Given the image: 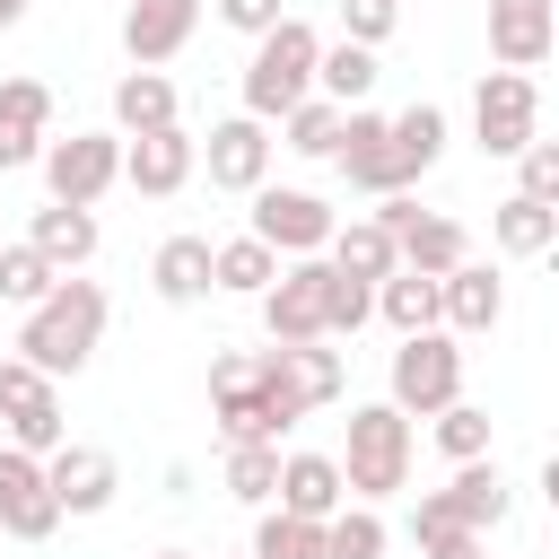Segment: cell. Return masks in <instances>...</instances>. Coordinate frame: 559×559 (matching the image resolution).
I'll return each instance as SVG.
<instances>
[{
  "instance_id": "obj_1",
  "label": "cell",
  "mask_w": 559,
  "mask_h": 559,
  "mask_svg": "<svg viewBox=\"0 0 559 559\" xmlns=\"http://www.w3.org/2000/svg\"><path fill=\"white\" fill-rule=\"evenodd\" d=\"M210 411H218V437H227V445H280V437L306 419L280 349H227V358L210 367Z\"/></svg>"
},
{
  "instance_id": "obj_2",
  "label": "cell",
  "mask_w": 559,
  "mask_h": 559,
  "mask_svg": "<svg viewBox=\"0 0 559 559\" xmlns=\"http://www.w3.org/2000/svg\"><path fill=\"white\" fill-rule=\"evenodd\" d=\"M96 341H105V288L96 280H52V297L44 306H26V323H17V349L9 358H26L44 384H61V376H79L87 358H96Z\"/></svg>"
},
{
  "instance_id": "obj_3",
  "label": "cell",
  "mask_w": 559,
  "mask_h": 559,
  "mask_svg": "<svg viewBox=\"0 0 559 559\" xmlns=\"http://www.w3.org/2000/svg\"><path fill=\"white\" fill-rule=\"evenodd\" d=\"M349 507H384L393 489H411V419L393 402H358L349 411V445L332 454Z\"/></svg>"
},
{
  "instance_id": "obj_4",
  "label": "cell",
  "mask_w": 559,
  "mask_h": 559,
  "mask_svg": "<svg viewBox=\"0 0 559 559\" xmlns=\"http://www.w3.org/2000/svg\"><path fill=\"white\" fill-rule=\"evenodd\" d=\"M314 52H323V35H314L306 17H280L271 35H253V61H245V114H253V122H280L288 105H306V96H314Z\"/></svg>"
},
{
  "instance_id": "obj_5",
  "label": "cell",
  "mask_w": 559,
  "mask_h": 559,
  "mask_svg": "<svg viewBox=\"0 0 559 559\" xmlns=\"http://www.w3.org/2000/svg\"><path fill=\"white\" fill-rule=\"evenodd\" d=\"M507 507H515V489H507V472H498L489 454H480V463H454V480L428 489V498L411 507V542H428V533H445V524H463V533H498Z\"/></svg>"
},
{
  "instance_id": "obj_6",
  "label": "cell",
  "mask_w": 559,
  "mask_h": 559,
  "mask_svg": "<svg viewBox=\"0 0 559 559\" xmlns=\"http://www.w3.org/2000/svg\"><path fill=\"white\" fill-rule=\"evenodd\" d=\"M44 183L61 210H96L114 183H122V131H70V140H44Z\"/></svg>"
},
{
  "instance_id": "obj_7",
  "label": "cell",
  "mask_w": 559,
  "mask_h": 559,
  "mask_svg": "<svg viewBox=\"0 0 559 559\" xmlns=\"http://www.w3.org/2000/svg\"><path fill=\"white\" fill-rule=\"evenodd\" d=\"M402 419L419 411V419H437L445 402H463V349H454V332H411L402 349H393V393H384Z\"/></svg>"
},
{
  "instance_id": "obj_8",
  "label": "cell",
  "mask_w": 559,
  "mask_h": 559,
  "mask_svg": "<svg viewBox=\"0 0 559 559\" xmlns=\"http://www.w3.org/2000/svg\"><path fill=\"white\" fill-rule=\"evenodd\" d=\"M472 140L489 157H515L524 140H542V87L524 70H480V87H472Z\"/></svg>"
},
{
  "instance_id": "obj_9",
  "label": "cell",
  "mask_w": 559,
  "mask_h": 559,
  "mask_svg": "<svg viewBox=\"0 0 559 559\" xmlns=\"http://www.w3.org/2000/svg\"><path fill=\"white\" fill-rule=\"evenodd\" d=\"M332 210L314 201V192H297V183H253V227L245 236H262L280 262H306V253H323L332 245Z\"/></svg>"
},
{
  "instance_id": "obj_10",
  "label": "cell",
  "mask_w": 559,
  "mask_h": 559,
  "mask_svg": "<svg viewBox=\"0 0 559 559\" xmlns=\"http://www.w3.org/2000/svg\"><path fill=\"white\" fill-rule=\"evenodd\" d=\"M323 253H306V262H280V280L253 297L262 306V332H271V349H297V341H323Z\"/></svg>"
},
{
  "instance_id": "obj_11",
  "label": "cell",
  "mask_w": 559,
  "mask_h": 559,
  "mask_svg": "<svg viewBox=\"0 0 559 559\" xmlns=\"http://www.w3.org/2000/svg\"><path fill=\"white\" fill-rule=\"evenodd\" d=\"M341 175L358 183V192H376V201H393V192H411L419 175L402 166V148H393V131H384V114H367V105H349L341 114Z\"/></svg>"
},
{
  "instance_id": "obj_12",
  "label": "cell",
  "mask_w": 559,
  "mask_h": 559,
  "mask_svg": "<svg viewBox=\"0 0 559 559\" xmlns=\"http://www.w3.org/2000/svg\"><path fill=\"white\" fill-rule=\"evenodd\" d=\"M192 157L210 166V183H218V192H253V183L271 175V122L227 114V122H210V140H192Z\"/></svg>"
},
{
  "instance_id": "obj_13",
  "label": "cell",
  "mask_w": 559,
  "mask_h": 559,
  "mask_svg": "<svg viewBox=\"0 0 559 559\" xmlns=\"http://www.w3.org/2000/svg\"><path fill=\"white\" fill-rule=\"evenodd\" d=\"M0 533L9 542H52L61 533V507L44 489V463L17 454V445H0Z\"/></svg>"
},
{
  "instance_id": "obj_14",
  "label": "cell",
  "mask_w": 559,
  "mask_h": 559,
  "mask_svg": "<svg viewBox=\"0 0 559 559\" xmlns=\"http://www.w3.org/2000/svg\"><path fill=\"white\" fill-rule=\"evenodd\" d=\"M550 44H559V0H489V52H498V70H542L550 61Z\"/></svg>"
},
{
  "instance_id": "obj_15",
  "label": "cell",
  "mask_w": 559,
  "mask_h": 559,
  "mask_svg": "<svg viewBox=\"0 0 559 559\" xmlns=\"http://www.w3.org/2000/svg\"><path fill=\"white\" fill-rule=\"evenodd\" d=\"M192 131L183 122H166V131H140V140H122V183L131 192H148V201H175L183 183H192Z\"/></svg>"
},
{
  "instance_id": "obj_16",
  "label": "cell",
  "mask_w": 559,
  "mask_h": 559,
  "mask_svg": "<svg viewBox=\"0 0 559 559\" xmlns=\"http://www.w3.org/2000/svg\"><path fill=\"white\" fill-rule=\"evenodd\" d=\"M44 489H52L61 515H105L114 489H122V472H114L105 445H61V454H44Z\"/></svg>"
},
{
  "instance_id": "obj_17",
  "label": "cell",
  "mask_w": 559,
  "mask_h": 559,
  "mask_svg": "<svg viewBox=\"0 0 559 559\" xmlns=\"http://www.w3.org/2000/svg\"><path fill=\"white\" fill-rule=\"evenodd\" d=\"M192 26H201V0H131V9H122V52H131V70L175 61V52L192 44Z\"/></svg>"
},
{
  "instance_id": "obj_18",
  "label": "cell",
  "mask_w": 559,
  "mask_h": 559,
  "mask_svg": "<svg viewBox=\"0 0 559 559\" xmlns=\"http://www.w3.org/2000/svg\"><path fill=\"white\" fill-rule=\"evenodd\" d=\"M498 314H507V288L489 262H454L437 280V332H489Z\"/></svg>"
},
{
  "instance_id": "obj_19",
  "label": "cell",
  "mask_w": 559,
  "mask_h": 559,
  "mask_svg": "<svg viewBox=\"0 0 559 559\" xmlns=\"http://www.w3.org/2000/svg\"><path fill=\"white\" fill-rule=\"evenodd\" d=\"M271 507H280V515H306V524L341 515V507H349L341 463H332V454H280V489H271Z\"/></svg>"
},
{
  "instance_id": "obj_20",
  "label": "cell",
  "mask_w": 559,
  "mask_h": 559,
  "mask_svg": "<svg viewBox=\"0 0 559 559\" xmlns=\"http://www.w3.org/2000/svg\"><path fill=\"white\" fill-rule=\"evenodd\" d=\"M26 245H35L61 280H70V271L96 253V210H61V201H44V210L26 218Z\"/></svg>"
},
{
  "instance_id": "obj_21",
  "label": "cell",
  "mask_w": 559,
  "mask_h": 559,
  "mask_svg": "<svg viewBox=\"0 0 559 559\" xmlns=\"http://www.w3.org/2000/svg\"><path fill=\"white\" fill-rule=\"evenodd\" d=\"M175 122V79L166 70H122L114 79V131L140 140V131H166Z\"/></svg>"
},
{
  "instance_id": "obj_22",
  "label": "cell",
  "mask_w": 559,
  "mask_h": 559,
  "mask_svg": "<svg viewBox=\"0 0 559 559\" xmlns=\"http://www.w3.org/2000/svg\"><path fill=\"white\" fill-rule=\"evenodd\" d=\"M393 253H402V271H419V280H445L454 262H472V236H463L454 218H428V210H419V218L393 236Z\"/></svg>"
},
{
  "instance_id": "obj_23",
  "label": "cell",
  "mask_w": 559,
  "mask_h": 559,
  "mask_svg": "<svg viewBox=\"0 0 559 559\" xmlns=\"http://www.w3.org/2000/svg\"><path fill=\"white\" fill-rule=\"evenodd\" d=\"M323 262L341 271V280H393L402 271V253H393V236L376 227V218H349V227H332V245H323Z\"/></svg>"
},
{
  "instance_id": "obj_24",
  "label": "cell",
  "mask_w": 559,
  "mask_h": 559,
  "mask_svg": "<svg viewBox=\"0 0 559 559\" xmlns=\"http://www.w3.org/2000/svg\"><path fill=\"white\" fill-rule=\"evenodd\" d=\"M148 288L166 306H201L210 297V236H166L157 262H148Z\"/></svg>"
},
{
  "instance_id": "obj_25",
  "label": "cell",
  "mask_w": 559,
  "mask_h": 559,
  "mask_svg": "<svg viewBox=\"0 0 559 559\" xmlns=\"http://www.w3.org/2000/svg\"><path fill=\"white\" fill-rule=\"evenodd\" d=\"M489 236H498V253H524V262H542V253L559 245V210H550V201H524V192H507V201L489 210Z\"/></svg>"
},
{
  "instance_id": "obj_26",
  "label": "cell",
  "mask_w": 559,
  "mask_h": 559,
  "mask_svg": "<svg viewBox=\"0 0 559 559\" xmlns=\"http://www.w3.org/2000/svg\"><path fill=\"white\" fill-rule=\"evenodd\" d=\"M280 280V253L262 245V236H227V245H210V288H227V297H262Z\"/></svg>"
},
{
  "instance_id": "obj_27",
  "label": "cell",
  "mask_w": 559,
  "mask_h": 559,
  "mask_svg": "<svg viewBox=\"0 0 559 559\" xmlns=\"http://www.w3.org/2000/svg\"><path fill=\"white\" fill-rule=\"evenodd\" d=\"M367 87H376V52L367 44H323L314 52V96H332L349 114V105H367Z\"/></svg>"
},
{
  "instance_id": "obj_28",
  "label": "cell",
  "mask_w": 559,
  "mask_h": 559,
  "mask_svg": "<svg viewBox=\"0 0 559 559\" xmlns=\"http://www.w3.org/2000/svg\"><path fill=\"white\" fill-rule=\"evenodd\" d=\"M384 131H393V148H402V166L411 175H428L437 157H445V105H402V114H384Z\"/></svg>"
},
{
  "instance_id": "obj_29",
  "label": "cell",
  "mask_w": 559,
  "mask_h": 559,
  "mask_svg": "<svg viewBox=\"0 0 559 559\" xmlns=\"http://www.w3.org/2000/svg\"><path fill=\"white\" fill-rule=\"evenodd\" d=\"M376 314L411 341V332H437V280H419V271H393V280H376Z\"/></svg>"
},
{
  "instance_id": "obj_30",
  "label": "cell",
  "mask_w": 559,
  "mask_h": 559,
  "mask_svg": "<svg viewBox=\"0 0 559 559\" xmlns=\"http://www.w3.org/2000/svg\"><path fill=\"white\" fill-rule=\"evenodd\" d=\"M280 148H297V157H332V148H341V105H332V96L288 105V114H280Z\"/></svg>"
},
{
  "instance_id": "obj_31",
  "label": "cell",
  "mask_w": 559,
  "mask_h": 559,
  "mask_svg": "<svg viewBox=\"0 0 559 559\" xmlns=\"http://www.w3.org/2000/svg\"><path fill=\"white\" fill-rule=\"evenodd\" d=\"M288 358V384H297V402L306 411H323V402H341V349H323V341H297V349H280Z\"/></svg>"
},
{
  "instance_id": "obj_32",
  "label": "cell",
  "mask_w": 559,
  "mask_h": 559,
  "mask_svg": "<svg viewBox=\"0 0 559 559\" xmlns=\"http://www.w3.org/2000/svg\"><path fill=\"white\" fill-rule=\"evenodd\" d=\"M253 559H332V542H323V524L262 507V524H253Z\"/></svg>"
},
{
  "instance_id": "obj_33",
  "label": "cell",
  "mask_w": 559,
  "mask_h": 559,
  "mask_svg": "<svg viewBox=\"0 0 559 559\" xmlns=\"http://www.w3.org/2000/svg\"><path fill=\"white\" fill-rule=\"evenodd\" d=\"M9 445L17 454H61L70 445V419H61V393H44V402H26V411H9Z\"/></svg>"
},
{
  "instance_id": "obj_34",
  "label": "cell",
  "mask_w": 559,
  "mask_h": 559,
  "mask_svg": "<svg viewBox=\"0 0 559 559\" xmlns=\"http://www.w3.org/2000/svg\"><path fill=\"white\" fill-rule=\"evenodd\" d=\"M271 489H280V445H227V498L271 507Z\"/></svg>"
},
{
  "instance_id": "obj_35",
  "label": "cell",
  "mask_w": 559,
  "mask_h": 559,
  "mask_svg": "<svg viewBox=\"0 0 559 559\" xmlns=\"http://www.w3.org/2000/svg\"><path fill=\"white\" fill-rule=\"evenodd\" d=\"M52 280H61V271H52L35 245H0V306H44Z\"/></svg>"
},
{
  "instance_id": "obj_36",
  "label": "cell",
  "mask_w": 559,
  "mask_h": 559,
  "mask_svg": "<svg viewBox=\"0 0 559 559\" xmlns=\"http://www.w3.org/2000/svg\"><path fill=\"white\" fill-rule=\"evenodd\" d=\"M437 454L445 463H480L489 454V411L480 402H445L437 411Z\"/></svg>"
},
{
  "instance_id": "obj_37",
  "label": "cell",
  "mask_w": 559,
  "mask_h": 559,
  "mask_svg": "<svg viewBox=\"0 0 559 559\" xmlns=\"http://www.w3.org/2000/svg\"><path fill=\"white\" fill-rule=\"evenodd\" d=\"M323 542H332V559H384V515L376 507H341V515H323Z\"/></svg>"
},
{
  "instance_id": "obj_38",
  "label": "cell",
  "mask_w": 559,
  "mask_h": 559,
  "mask_svg": "<svg viewBox=\"0 0 559 559\" xmlns=\"http://www.w3.org/2000/svg\"><path fill=\"white\" fill-rule=\"evenodd\" d=\"M323 271H332V262H323ZM367 314H376V288H367V280H341V271H332V280H323V341L358 332Z\"/></svg>"
},
{
  "instance_id": "obj_39",
  "label": "cell",
  "mask_w": 559,
  "mask_h": 559,
  "mask_svg": "<svg viewBox=\"0 0 559 559\" xmlns=\"http://www.w3.org/2000/svg\"><path fill=\"white\" fill-rule=\"evenodd\" d=\"M515 192L559 210V140H524V148H515Z\"/></svg>"
},
{
  "instance_id": "obj_40",
  "label": "cell",
  "mask_w": 559,
  "mask_h": 559,
  "mask_svg": "<svg viewBox=\"0 0 559 559\" xmlns=\"http://www.w3.org/2000/svg\"><path fill=\"white\" fill-rule=\"evenodd\" d=\"M0 122L52 131V87H44V79H0Z\"/></svg>"
},
{
  "instance_id": "obj_41",
  "label": "cell",
  "mask_w": 559,
  "mask_h": 559,
  "mask_svg": "<svg viewBox=\"0 0 559 559\" xmlns=\"http://www.w3.org/2000/svg\"><path fill=\"white\" fill-rule=\"evenodd\" d=\"M393 26H402V0H341V44H367L376 52Z\"/></svg>"
},
{
  "instance_id": "obj_42",
  "label": "cell",
  "mask_w": 559,
  "mask_h": 559,
  "mask_svg": "<svg viewBox=\"0 0 559 559\" xmlns=\"http://www.w3.org/2000/svg\"><path fill=\"white\" fill-rule=\"evenodd\" d=\"M44 393H52V384H44L26 358H0V419H9V411H26V402H44Z\"/></svg>"
},
{
  "instance_id": "obj_43",
  "label": "cell",
  "mask_w": 559,
  "mask_h": 559,
  "mask_svg": "<svg viewBox=\"0 0 559 559\" xmlns=\"http://www.w3.org/2000/svg\"><path fill=\"white\" fill-rule=\"evenodd\" d=\"M288 9L280 0H218V26H236V35H271Z\"/></svg>"
},
{
  "instance_id": "obj_44",
  "label": "cell",
  "mask_w": 559,
  "mask_h": 559,
  "mask_svg": "<svg viewBox=\"0 0 559 559\" xmlns=\"http://www.w3.org/2000/svg\"><path fill=\"white\" fill-rule=\"evenodd\" d=\"M419 559H489V533L445 524V533H428V542H419Z\"/></svg>"
},
{
  "instance_id": "obj_45",
  "label": "cell",
  "mask_w": 559,
  "mask_h": 559,
  "mask_svg": "<svg viewBox=\"0 0 559 559\" xmlns=\"http://www.w3.org/2000/svg\"><path fill=\"white\" fill-rule=\"evenodd\" d=\"M44 157V131H17V122H0V175H17V166H35Z\"/></svg>"
},
{
  "instance_id": "obj_46",
  "label": "cell",
  "mask_w": 559,
  "mask_h": 559,
  "mask_svg": "<svg viewBox=\"0 0 559 559\" xmlns=\"http://www.w3.org/2000/svg\"><path fill=\"white\" fill-rule=\"evenodd\" d=\"M17 17H26V0H0V26H17Z\"/></svg>"
},
{
  "instance_id": "obj_47",
  "label": "cell",
  "mask_w": 559,
  "mask_h": 559,
  "mask_svg": "<svg viewBox=\"0 0 559 559\" xmlns=\"http://www.w3.org/2000/svg\"><path fill=\"white\" fill-rule=\"evenodd\" d=\"M157 559H192V550H157Z\"/></svg>"
},
{
  "instance_id": "obj_48",
  "label": "cell",
  "mask_w": 559,
  "mask_h": 559,
  "mask_svg": "<svg viewBox=\"0 0 559 559\" xmlns=\"http://www.w3.org/2000/svg\"><path fill=\"white\" fill-rule=\"evenodd\" d=\"M236 559H253V550H236Z\"/></svg>"
}]
</instances>
